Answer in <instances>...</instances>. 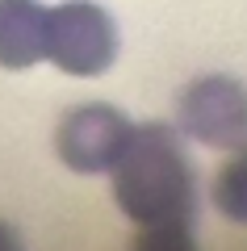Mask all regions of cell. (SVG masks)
I'll return each mask as SVG.
<instances>
[{
	"label": "cell",
	"mask_w": 247,
	"mask_h": 251,
	"mask_svg": "<svg viewBox=\"0 0 247 251\" xmlns=\"http://www.w3.org/2000/svg\"><path fill=\"white\" fill-rule=\"evenodd\" d=\"M113 193L138 226H193L197 218V176L168 126H138L130 134V147L113 163Z\"/></svg>",
	"instance_id": "1"
},
{
	"label": "cell",
	"mask_w": 247,
	"mask_h": 251,
	"mask_svg": "<svg viewBox=\"0 0 247 251\" xmlns=\"http://www.w3.org/2000/svg\"><path fill=\"white\" fill-rule=\"evenodd\" d=\"M46 59L67 75H101L117 59V25L92 0L46 9Z\"/></svg>",
	"instance_id": "2"
},
{
	"label": "cell",
	"mask_w": 247,
	"mask_h": 251,
	"mask_svg": "<svg viewBox=\"0 0 247 251\" xmlns=\"http://www.w3.org/2000/svg\"><path fill=\"white\" fill-rule=\"evenodd\" d=\"M180 130L218 151L247 147V88L230 75H205L180 97Z\"/></svg>",
	"instance_id": "3"
},
{
	"label": "cell",
	"mask_w": 247,
	"mask_h": 251,
	"mask_svg": "<svg viewBox=\"0 0 247 251\" xmlns=\"http://www.w3.org/2000/svg\"><path fill=\"white\" fill-rule=\"evenodd\" d=\"M130 134H134V126L117 109L84 105L63 117L55 147H59V159L71 172H113V163L130 147Z\"/></svg>",
	"instance_id": "4"
},
{
	"label": "cell",
	"mask_w": 247,
	"mask_h": 251,
	"mask_svg": "<svg viewBox=\"0 0 247 251\" xmlns=\"http://www.w3.org/2000/svg\"><path fill=\"white\" fill-rule=\"evenodd\" d=\"M46 59V9L38 0H0V67L21 72Z\"/></svg>",
	"instance_id": "5"
},
{
	"label": "cell",
	"mask_w": 247,
	"mask_h": 251,
	"mask_svg": "<svg viewBox=\"0 0 247 251\" xmlns=\"http://www.w3.org/2000/svg\"><path fill=\"white\" fill-rule=\"evenodd\" d=\"M214 201L230 222L247 226V147H239V155L218 172L214 180Z\"/></svg>",
	"instance_id": "6"
},
{
	"label": "cell",
	"mask_w": 247,
	"mask_h": 251,
	"mask_svg": "<svg viewBox=\"0 0 247 251\" xmlns=\"http://www.w3.org/2000/svg\"><path fill=\"white\" fill-rule=\"evenodd\" d=\"M134 251H197L193 226H180V222L147 226V230L134 239Z\"/></svg>",
	"instance_id": "7"
},
{
	"label": "cell",
	"mask_w": 247,
	"mask_h": 251,
	"mask_svg": "<svg viewBox=\"0 0 247 251\" xmlns=\"http://www.w3.org/2000/svg\"><path fill=\"white\" fill-rule=\"evenodd\" d=\"M0 251H21V239L13 234V226L0 222Z\"/></svg>",
	"instance_id": "8"
}]
</instances>
